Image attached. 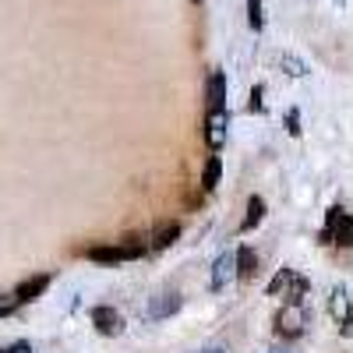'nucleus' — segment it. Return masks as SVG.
Listing matches in <instances>:
<instances>
[{
    "instance_id": "10",
    "label": "nucleus",
    "mask_w": 353,
    "mask_h": 353,
    "mask_svg": "<svg viewBox=\"0 0 353 353\" xmlns=\"http://www.w3.org/2000/svg\"><path fill=\"white\" fill-rule=\"evenodd\" d=\"M307 293H311V283H307L304 276L293 272V279H290V283H286V290H283L286 304H304V301H307Z\"/></svg>"
},
{
    "instance_id": "12",
    "label": "nucleus",
    "mask_w": 353,
    "mask_h": 353,
    "mask_svg": "<svg viewBox=\"0 0 353 353\" xmlns=\"http://www.w3.org/2000/svg\"><path fill=\"white\" fill-rule=\"evenodd\" d=\"M176 237H181V223H163L152 233V251H166L170 244H176Z\"/></svg>"
},
{
    "instance_id": "22",
    "label": "nucleus",
    "mask_w": 353,
    "mask_h": 353,
    "mask_svg": "<svg viewBox=\"0 0 353 353\" xmlns=\"http://www.w3.org/2000/svg\"><path fill=\"white\" fill-rule=\"evenodd\" d=\"M0 353H32V346H28V343H11V346H4Z\"/></svg>"
},
{
    "instance_id": "23",
    "label": "nucleus",
    "mask_w": 353,
    "mask_h": 353,
    "mask_svg": "<svg viewBox=\"0 0 353 353\" xmlns=\"http://www.w3.org/2000/svg\"><path fill=\"white\" fill-rule=\"evenodd\" d=\"M205 353H230V350H223V346H216V350H205Z\"/></svg>"
},
{
    "instance_id": "19",
    "label": "nucleus",
    "mask_w": 353,
    "mask_h": 353,
    "mask_svg": "<svg viewBox=\"0 0 353 353\" xmlns=\"http://www.w3.org/2000/svg\"><path fill=\"white\" fill-rule=\"evenodd\" d=\"M248 110H251V113H261V110H265V85H254V88H251V103H248Z\"/></svg>"
},
{
    "instance_id": "16",
    "label": "nucleus",
    "mask_w": 353,
    "mask_h": 353,
    "mask_svg": "<svg viewBox=\"0 0 353 353\" xmlns=\"http://www.w3.org/2000/svg\"><path fill=\"white\" fill-rule=\"evenodd\" d=\"M279 68H283L290 78H304V74H307V64L301 61V57H293V53H283V57H279Z\"/></svg>"
},
{
    "instance_id": "9",
    "label": "nucleus",
    "mask_w": 353,
    "mask_h": 353,
    "mask_svg": "<svg viewBox=\"0 0 353 353\" xmlns=\"http://www.w3.org/2000/svg\"><path fill=\"white\" fill-rule=\"evenodd\" d=\"M226 106V71H212L209 74V110H223Z\"/></svg>"
},
{
    "instance_id": "21",
    "label": "nucleus",
    "mask_w": 353,
    "mask_h": 353,
    "mask_svg": "<svg viewBox=\"0 0 353 353\" xmlns=\"http://www.w3.org/2000/svg\"><path fill=\"white\" fill-rule=\"evenodd\" d=\"M18 307V301L14 297H4V293H0V318H4V314H11Z\"/></svg>"
},
{
    "instance_id": "4",
    "label": "nucleus",
    "mask_w": 353,
    "mask_h": 353,
    "mask_svg": "<svg viewBox=\"0 0 353 353\" xmlns=\"http://www.w3.org/2000/svg\"><path fill=\"white\" fill-rule=\"evenodd\" d=\"M226 128H230V110H209V121H205V138H209V145L219 152L226 145Z\"/></svg>"
},
{
    "instance_id": "5",
    "label": "nucleus",
    "mask_w": 353,
    "mask_h": 353,
    "mask_svg": "<svg viewBox=\"0 0 353 353\" xmlns=\"http://www.w3.org/2000/svg\"><path fill=\"white\" fill-rule=\"evenodd\" d=\"M92 325H96L99 336H121V332H124V314L103 304V307L92 311Z\"/></svg>"
},
{
    "instance_id": "11",
    "label": "nucleus",
    "mask_w": 353,
    "mask_h": 353,
    "mask_svg": "<svg viewBox=\"0 0 353 353\" xmlns=\"http://www.w3.org/2000/svg\"><path fill=\"white\" fill-rule=\"evenodd\" d=\"M176 311H181V293H159L149 307L152 318H166V314H176Z\"/></svg>"
},
{
    "instance_id": "13",
    "label": "nucleus",
    "mask_w": 353,
    "mask_h": 353,
    "mask_svg": "<svg viewBox=\"0 0 353 353\" xmlns=\"http://www.w3.org/2000/svg\"><path fill=\"white\" fill-rule=\"evenodd\" d=\"M226 279H233V251H226L219 261H216V272H212V290H223Z\"/></svg>"
},
{
    "instance_id": "8",
    "label": "nucleus",
    "mask_w": 353,
    "mask_h": 353,
    "mask_svg": "<svg viewBox=\"0 0 353 353\" xmlns=\"http://www.w3.org/2000/svg\"><path fill=\"white\" fill-rule=\"evenodd\" d=\"M50 286V276H32V279H25L18 290H14V301L18 304H28V301H36L39 293Z\"/></svg>"
},
{
    "instance_id": "3",
    "label": "nucleus",
    "mask_w": 353,
    "mask_h": 353,
    "mask_svg": "<svg viewBox=\"0 0 353 353\" xmlns=\"http://www.w3.org/2000/svg\"><path fill=\"white\" fill-rule=\"evenodd\" d=\"M304 329H307L304 307H301V304H283V311L276 314V336H279L283 343H290V339H301Z\"/></svg>"
},
{
    "instance_id": "18",
    "label": "nucleus",
    "mask_w": 353,
    "mask_h": 353,
    "mask_svg": "<svg viewBox=\"0 0 353 353\" xmlns=\"http://www.w3.org/2000/svg\"><path fill=\"white\" fill-rule=\"evenodd\" d=\"M248 25L254 28V32H261V25H265V14H261V0H248Z\"/></svg>"
},
{
    "instance_id": "2",
    "label": "nucleus",
    "mask_w": 353,
    "mask_h": 353,
    "mask_svg": "<svg viewBox=\"0 0 353 353\" xmlns=\"http://www.w3.org/2000/svg\"><path fill=\"white\" fill-rule=\"evenodd\" d=\"M321 241H325V244H336V248H343V251L353 244V223H350V212L343 209V205L329 209V223H325Z\"/></svg>"
},
{
    "instance_id": "6",
    "label": "nucleus",
    "mask_w": 353,
    "mask_h": 353,
    "mask_svg": "<svg viewBox=\"0 0 353 353\" xmlns=\"http://www.w3.org/2000/svg\"><path fill=\"white\" fill-rule=\"evenodd\" d=\"M329 311H332V318H336V325H339V332L343 336H350V290L346 286H336L332 290V297H329Z\"/></svg>"
},
{
    "instance_id": "14",
    "label": "nucleus",
    "mask_w": 353,
    "mask_h": 353,
    "mask_svg": "<svg viewBox=\"0 0 353 353\" xmlns=\"http://www.w3.org/2000/svg\"><path fill=\"white\" fill-rule=\"evenodd\" d=\"M261 219H265V198L251 194V201H248V216H244L241 230H254V226H258Z\"/></svg>"
},
{
    "instance_id": "17",
    "label": "nucleus",
    "mask_w": 353,
    "mask_h": 353,
    "mask_svg": "<svg viewBox=\"0 0 353 353\" xmlns=\"http://www.w3.org/2000/svg\"><path fill=\"white\" fill-rule=\"evenodd\" d=\"M290 279H293V269H279L272 276V283H269V297H283V290H286Z\"/></svg>"
},
{
    "instance_id": "7",
    "label": "nucleus",
    "mask_w": 353,
    "mask_h": 353,
    "mask_svg": "<svg viewBox=\"0 0 353 353\" xmlns=\"http://www.w3.org/2000/svg\"><path fill=\"white\" fill-rule=\"evenodd\" d=\"M254 276H258V254H254V248H241L233 254V279L251 283Z\"/></svg>"
},
{
    "instance_id": "1",
    "label": "nucleus",
    "mask_w": 353,
    "mask_h": 353,
    "mask_svg": "<svg viewBox=\"0 0 353 353\" xmlns=\"http://www.w3.org/2000/svg\"><path fill=\"white\" fill-rule=\"evenodd\" d=\"M149 254V244H141V237H131L117 248H88L85 258H92L99 265H121V261H134V258H145Z\"/></svg>"
},
{
    "instance_id": "15",
    "label": "nucleus",
    "mask_w": 353,
    "mask_h": 353,
    "mask_svg": "<svg viewBox=\"0 0 353 353\" xmlns=\"http://www.w3.org/2000/svg\"><path fill=\"white\" fill-rule=\"evenodd\" d=\"M219 173H223V163H219V156H212L209 163H205V173H201V188H205V191H216V184H219Z\"/></svg>"
},
{
    "instance_id": "24",
    "label": "nucleus",
    "mask_w": 353,
    "mask_h": 353,
    "mask_svg": "<svg viewBox=\"0 0 353 353\" xmlns=\"http://www.w3.org/2000/svg\"><path fill=\"white\" fill-rule=\"evenodd\" d=\"M276 353H286V350H276Z\"/></svg>"
},
{
    "instance_id": "20",
    "label": "nucleus",
    "mask_w": 353,
    "mask_h": 353,
    "mask_svg": "<svg viewBox=\"0 0 353 353\" xmlns=\"http://www.w3.org/2000/svg\"><path fill=\"white\" fill-rule=\"evenodd\" d=\"M286 131L290 138H301V110H286Z\"/></svg>"
}]
</instances>
